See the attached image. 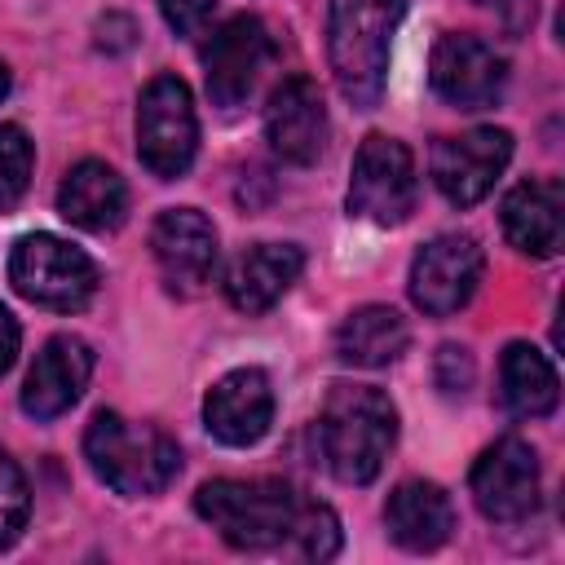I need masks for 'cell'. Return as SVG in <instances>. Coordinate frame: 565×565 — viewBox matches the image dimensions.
<instances>
[{
  "label": "cell",
  "mask_w": 565,
  "mask_h": 565,
  "mask_svg": "<svg viewBox=\"0 0 565 565\" xmlns=\"http://www.w3.org/2000/svg\"><path fill=\"white\" fill-rule=\"evenodd\" d=\"M503 234L525 256H556L565 243V185L556 177H534L508 190Z\"/></svg>",
  "instance_id": "cell-18"
},
{
  "label": "cell",
  "mask_w": 565,
  "mask_h": 565,
  "mask_svg": "<svg viewBox=\"0 0 565 565\" xmlns=\"http://www.w3.org/2000/svg\"><path fill=\"white\" fill-rule=\"evenodd\" d=\"M296 508H300L296 490L278 477H252V481L216 477L194 494V512L238 552H265L287 543Z\"/></svg>",
  "instance_id": "cell-4"
},
{
  "label": "cell",
  "mask_w": 565,
  "mask_h": 565,
  "mask_svg": "<svg viewBox=\"0 0 565 565\" xmlns=\"http://www.w3.org/2000/svg\"><path fill=\"white\" fill-rule=\"evenodd\" d=\"M26 512H31L26 477H22V468L0 450V547H9V543L22 534Z\"/></svg>",
  "instance_id": "cell-25"
},
{
  "label": "cell",
  "mask_w": 565,
  "mask_h": 565,
  "mask_svg": "<svg viewBox=\"0 0 565 565\" xmlns=\"http://www.w3.org/2000/svg\"><path fill=\"white\" fill-rule=\"evenodd\" d=\"M9 282L31 305L71 313V309H84L93 300L97 265L79 247H71L66 238H57V234H26V238L13 243Z\"/></svg>",
  "instance_id": "cell-5"
},
{
  "label": "cell",
  "mask_w": 565,
  "mask_h": 565,
  "mask_svg": "<svg viewBox=\"0 0 565 565\" xmlns=\"http://www.w3.org/2000/svg\"><path fill=\"white\" fill-rule=\"evenodd\" d=\"M406 0H331L327 13V57L340 93L371 110L380 106L388 75V44L402 22Z\"/></svg>",
  "instance_id": "cell-2"
},
{
  "label": "cell",
  "mask_w": 565,
  "mask_h": 565,
  "mask_svg": "<svg viewBox=\"0 0 565 565\" xmlns=\"http://www.w3.org/2000/svg\"><path fill=\"white\" fill-rule=\"evenodd\" d=\"M327 132H331V124H327L318 84L309 75H287L269 93V106H265V137H269L274 154L282 163L309 168L327 150Z\"/></svg>",
  "instance_id": "cell-13"
},
{
  "label": "cell",
  "mask_w": 565,
  "mask_h": 565,
  "mask_svg": "<svg viewBox=\"0 0 565 565\" xmlns=\"http://www.w3.org/2000/svg\"><path fill=\"white\" fill-rule=\"evenodd\" d=\"M84 459L102 486L128 499L159 494L181 472V450L168 433L150 424H132L119 411H97L84 433Z\"/></svg>",
  "instance_id": "cell-3"
},
{
  "label": "cell",
  "mask_w": 565,
  "mask_h": 565,
  "mask_svg": "<svg viewBox=\"0 0 565 565\" xmlns=\"http://www.w3.org/2000/svg\"><path fill=\"white\" fill-rule=\"evenodd\" d=\"M18 344H22V327H18V318L0 305V375L18 362Z\"/></svg>",
  "instance_id": "cell-29"
},
{
  "label": "cell",
  "mask_w": 565,
  "mask_h": 565,
  "mask_svg": "<svg viewBox=\"0 0 565 565\" xmlns=\"http://www.w3.org/2000/svg\"><path fill=\"white\" fill-rule=\"evenodd\" d=\"M287 547L305 561H331L340 552V516L327 503H305L296 508V521L287 530Z\"/></svg>",
  "instance_id": "cell-23"
},
{
  "label": "cell",
  "mask_w": 565,
  "mask_h": 565,
  "mask_svg": "<svg viewBox=\"0 0 565 565\" xmlns=\"http://www.w3.org/2000/svg\"><path fill=\"white\" fill-rule=\"evenodd\" d=\"M4 93H9V71H4V62H0V102H4Z\"/></svg>",
  "instance_id": "cell-30"
},
{
  "label": "cell",
  "mask_w": 565,
  "mask_h": 565,
  "mask_svg": "<svg viewBox=\"0 0 565 565\" xmlns=\"http://www.w3.org/2000/svg\"><path fill=\"white\" fill-rule=\"evenodd\" d=\"M300 269H305V252L296 243H252L225 269V300L238 313H265L287 296Z\"/></svg>",
  "instance_id": "cell-17"
},
{
  "label": "cell",
  "mask_w": 565,
  "mask_h": 565,
  "mask_svg": "<svg viewBox=\"0 0 565 565\" xmlns=\"http://www.w3.org/2000/svg\"><path fill=\"white\" fill-rule=\"evenodd\" d=\"M150 252L172 291L194 296L212 282L216 269V230L199 207H168L150 230Z\"/></svg>",
  "instance_id": "cell-14"
},
{
  "label": "cell",
  "mask_w": 565,
  "mask_h": 565,
  "mask_svg": "<svg viewBox=\"0 0 565 565\" xmlns=\"http://www.w3.org/2000/svg\"><path fill=\"white\" fill-rule=\"evenodd\" d=\"M499 397L516 419L552 415L561 402V380H556V366L547 362V353H539L525 340L508 344L499 358Z\"/></svg>",
  "instance_id": "cell-22"
},
{
  "label": "cell",
  "mask_w": 565,
  "mask_h": 565,
  "mask_svg": "<svg viewBox=\"0 0 565 565\" xmlns=\"http://www.w3.org/2000/svg\"><path fill=\"white\" fill-rule=\"evenodd\" d=\"M481 269H486V252L472 234H441L424 243L419 256L411 260V300L428 318H450L472 300Z\"/></svg>",
  "instance_id": "cell-9"
},
{
  "label": "cell",
  "mask_w": 565,
  "mask_h": 565,
  "mask_svg": "<svg viewBox=\"0 0 565 565\" xmlns=\"http://www.w3.org/2000/svg\"><path fill=\"white\" fill-rule=\"evenodd\" d=\"M406 344H411V327L388 305H362L335 327V358L344 366H362V371L388 366L406 353Z\"/></svg>",
  "instance_id": "cell-21"
},
{
  "label": "cell",
  "mask_w": 565,
  "mask_h": 565,
  "mask_svg": "<svg viewBox=\"0 0 565 565\" xmlns=\"http://www.w3.org/2000/svg\"><path fill=\"white\" fill-rule=\"evenodd\" d=\"M428 79L437 88L441 102H450L455 110H486L499 102L503 84H508V62L477 35H441L428 62Z\"/></svg>",
  "instance_id": "cell-12"
},
{
  "label": "cell",
  "mask_w": 565,
  "mask_h": 565,
  "mask_svg": "<svg viewBox=\"0 0 565 565\" xmlns=\"http://www.w3.org/2000/svg\"><path fill=\"white\" fill-rule=\"evenodd\" d=\"M384 530L406 552H437L455 534V503L437 481H402L384 503Z\"/></svg>",
  "instance_id": "cell-19"
},
{
  "label": "cell",
  "mask_w": 565,
  "mask_h": 565,
  "mask_svg": "<svg viewBox=\"0 0 565 565\" xmlns=\"http://www.w3.org/2000/svg\"><path fill=\"white\" fill-rule=\"evenodd\" d=\"M57 212H62L71 225L88 230V234H106V230H115V225L124 221V212H128V185H124V177H119L110 163L84 159V163H75V168L62 177V185H57Z\"/></svg>",
  "instance_id": "cell-20"
},
{
  "label": "cell",
  "mask_w": 565,
  "mask_h": 565,
  "mask_svg": "<svg viewBox=\"0 0 565 565\" xmlns=\"http://www.w3.org/2000/svg\"><path fill=\"white\" fill-rule=\"evenodd\" d=\"M415 159L406 141L371 132L353 154L349 177V216H362L371 225H402L415 212Z\"/></svg>",
  "instance_id": "cell-7"
},
{
  "label": "cell",
  "mask_w": 565,
  "mask_h": 565,
  "mask_svg": "<svg viewBox=\"0 0 565 565\" xmlns=\"http://www.w3.org/2000/svg\"><path fill=\"white\" fill-rule=\"evenodd\" d=\"M472 375H477V366H472V353H468L463 344H441V349H437L433 380H437V388H441L446 397L468 393V388H472Z\"/></svg>",
  "instance_id": "cell-26"
},
{
  "label": "cell",
  "mask_w": 565,
  "mask_h": 565,
  "mask_svg": "<svg viewBox=\"0 0 565 565\" xmlns=\"http://www.w3.org/2000/svg\"><path fill=\"white\" fill-rule=\"evenodd\" d=\"M477 4L499 9V18H503V31H508V35H521V31L534 22V0H477Z\"/></svg>",
  "instance_id": "cell-28"
},
{
  "label": "cell",
  "mask_w": 565,
  "mask_h": 565,
  "mask_svg": "<svg viewBox=\"0 0 565 565\" xmlns=\"http://www.w3.org/2000/svg\"><path fill=\"white\" fill-rule=\"evenodd\" d=\"M88 375H93V349L79 335H53L35 353V362L26 371L22 411L31 419H57V415H66L84 397Z\"/></svg>",
  "instance_id": "cell-16"
},
{
  "label": "cell",
  "mask_w": 565,
  "mask_h": 565,
  "mask_svg": "<svg viewBox=\"0 0 565 565\" xmlns=\"http://www.w3.org/2000/svg\"><path fill=\"white\" fill-rule=\"evenodd\" d=\"M199 150L194 97L177 75H154L137 102V159L159 181H177Z\"/></svg>",
  "instance_id": "cell-6"
},
{
  "label": "cell",
  "mask_w": 565,
  "mask_h": 565,
  "mask_svg": "<svg viewBox=\"0 0 565 565\" xmlns=\"http://www.w3.org/2000/svg\"><path fill=\"white\" fill-rule=\"evenodd\" d=\"M472 499L486 521L516 525L539 508V459L521 437H499L472 463Z\"/></svg>",
  "instance_id": "cell-11"
},
{
  "label": "cell",
  "mask_w": 565,
  "mask_h": 565,
  "mask_svg": "<svg viewBox=\"0 0 565 565\" xmlns=\"http://www.w3.org/2000/svg\"><path fill=\"white\" fill-rule=\"evenodd\" d=\"M31 137L18 124H0V212H9L31 185Z\"/></svg>",
  "instance_id": "cell-24"
},
{
  "label": "cell",
  "mask_w": 565,
  "mask_h": 565,
  "mask_svg": "<svg viewBox=\"0 0 565 565\" xmlns=\"http://www.w3.org/2000/svg\"><path fill=\"white\" fill-rule=\"evenodd\" d=\"M274 62V40L265 31L260 18L238 13L225 26L212 31V40L203 44V79H207V97L221 110H234L252 97V88L260 84L265 66Z\"/></svg>",
  "instance_id": "cell-8"
},
{
  "label": "cell",
  "mask_w": 565,
  "mask_h": 565,
  "mask_svg": "<svg viewBox=\"0 0 565 565\" xmlns=\"http://www.w3.org/2000/svg\"><path fill=\"white\" fill-rule=\"evenodd\" d=\"M203 424L221 446H256L274 424V388L260 366L221 375L203 397Z\"/></svg>",
  "instance_id": "cell-15"
},
{
  "label": "cell",
  "mask_w": 565,
  "mask_h": 565,
  "mask_svg": "<svg viewBox=\"0 0 565 565\" xmlns=\"http://www.w3.org/2000/svg\"><path fill=\"white\" fill-rule=\"evenodd\" d=\"M212 4L216 0H159V13L177 35H199L203 22L212 18Z\"/></svg>",
  "instance_id": "cell-27"
},
{
  "label": "cell",
  "mask_w": 565,
  "mask_h": 565,
  "mask_svg": "<svg viewBox=\"0 0 565 565\" xmlns=\"http://www.w3.org/2000/svg\"><path fill=\"white\" fill-rule=\"evenodd\" d=\"M508 159H512V132L508 128H472L463 137H441L433 146L428 168H433V185L441 190L446 203L472 207L494 190Z\"/></svg>",
  "instance_id": "cell-10"
},
{
  "label": "cell",
  "mask_w": 565,
  "mask_h": 565,
  "mask_svg": "<svg viewBox=\"0 0 565 565\" xmlns=\"http://www.w3.org/2000/svg\"><path fill=\"white\" fill-rule=\"evenodd\" d=\"M397 441V406L375 384H335L318 415V446L335 481L366 486Z\"/></svg>",
  "instance_id": "cell-1"
}]
</instances>
